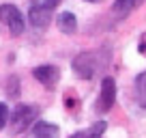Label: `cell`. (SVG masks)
I'll return each mask as SVG.
<instances>
[{"mask_svg":"<svg viewBox=\"0 0 146 138\" xmlns=\"http://www.w3.org/2000/svg\"><path fill=\"white\" fill-rule=\"evenodd\" d=\"M108 63H110V54L105 50H88V52H82V54L75 56L71 67H73V71H75V76L88 80V78H92L97 71L108 67Z\"/></svg>","mask_w":146,"mask_h":138,"instance_id":"6da1fadb","label":"cell"},{"mask_svg":"<svg viewBox=\"0 0 146 138\" xmlns=\"http://www.w3.org/2000/svg\"><path fill=\"white\" fill-rule=\"evenodd\" d=\"M39 119V108L32 104H17L11 112V121H9V129L11 134H22L30 127L35 121Z\"/></svg>","mask_w":146,"mask_h":138,"instance_id":"7a4b0ae2","label":"cell"},{"mask_svg":"<svg viewBox=\"0 0 146 138\" xmlns=\"http://www.w3.org/2000/svg\"><path fill=\"white\" fill-rule=\"evenodd\" d=\"M60 0H32L30 11H28V22L35 28H45L52 19V13L58 7Z\"/></svg>","mask_w":146,"mask_h":138,"instance_id":"3957f363","label":"cell"},{"mask_svg":"<svg viewBox=\"0 0 146 138\" xmlns=\"http://www.w3.org/2000/svg\"><path fill=\"white\" fill-rule=\"evenodd\" d=\"M0 22L5 24L11 30L13 37L22 35L24 28H26V22H24V15L19 13V9L15 5H0Z\"/></svg>","mask_w":146,"mask_h":138,"instance_id":"277c9868","label":"cell"},{"mask_svg":"<svg viewBox=\"0 0 146 138\" xmlns=\"http://www.w3.org/2000/svg\"><path fill=\"white\" fill-rule=\"evenodd\" d=\"M32 76H35L45 88L52 91L60 80V69L56 67V65H39V67L32 69Z\"/></svg>","mask_w":146,"mask_h":138,"instance_id":"5b68a950","label":"cell"},{"mask_svg":"<svg viewBox=\"0 0 146 138\" xmlns=\"http://www.w3.org/2000/svg\"><path fill=\"white\" fill-rule=\"evenodd\" d=\"M116 99V82L112 76H105L103 82H101V93H99V106H97V110L99 112H108L110 108H112V104H114Z\"/></svg>","mask_w":146,"mask_h":138,"instance_id":"8992f818","label":"cell"},{"mask_svg":"<svg viewBox=\"0 0 146 138\" xmlns=\"http://www.w3.org/2000/svg\"><path fill=\"white\" fill-rule=\"evenodd\" d=\"M56 26L62 35H73V32L78 30V19L71 11H62V13L56 15Z\"/></svg>","mask_w":146,"mask_h":138,"instance_id":"52a82bcc","label":"cell"},{"mask_svg":"<svg viewBox=\"0 0 146 138\" xmlns=\"http://www.w3.org/2000/svg\"><path fill=\"white\" fill-rule=\"evenodd\" d=\"M58 125H52L47 121H39V123L32 127L30 138H58Z\"/></svg>","mask_w":146,"mask_h":138,"instance_id":"ba28073f","label":"cell"},{"mask_svg":"<svg viewBox=\"0 0 146 138\" xmlns=\"http://www.w3.org/2000/svg\"><path fill=\"white\" fill-rule=\"evenodd\" d=\"M135 93H137L140 106L146 110V71H142V74L135 78Z\"/></svg>","mask_w":146,"mask_h":138,"instance_id":"9c48e42d","label":"cell"},{"mask_svg":"<svg viewBox=\"0 0 146 138\" xmlns=\"http://www.w3.org/2000/svg\"><path fill=\"white\" fill-rule=\"evenodd\" d=\"M142 2H144V0H116V2H114V11L120 13V15H127L129 11L137 9Z\"/></svg>","mask_w":146,"mask_h":138,"instance_id":"30bf717a","label":"cell"},{"mask_svg":"<svg viewBox=\"0 0 146 138\" xmlns=\"http://www.w3.org/2000/svg\"><path fill=\"white\" fill-rule=\"evenodd\" d=\"M7 121H9V106L0 101V129L7 125Z\"/></svg>","mask_w":146,"mask_h":138,"instance_id":"8fae6325","label":"cell"},{"mask_svg":"<svg viewBox=\"0 0 146 138\" xmlns=\"http://www.w3.org/2000/svg\"><path fill=\"white\" fill-rule=\"evenodd\" d=\"M9 95H17V78H11L9 80Z\"/></svg>","mask_w":146,"mask_h":138,"instance_id":"7c38bea8","label":"cell"},{"mask_svg":"<svg viewBox=\"0 0 146 138\" xmlns=\"http://www.w3.org/2000/svg\"><path fill=\"white\" fill-rule=\"evenodd\" d=\"M140 52H142V56H146V32H144V37H142V41H140Z\"/></svg>","mask_w":146,"mask_h":138,"instance_id":"4fadbf2b","label":"cell"},{"mask_svg":"<svg viewBox=\"0 0 146 138\" xmlns=\"http://www.w3.org/2000/svg\"><path fill=\"white\" fill-rule=\"evenodd\" d=\"M86 2H99V0H86Z\"/></svg>","mask_w":146,"mask_h":138,"instance_id":"5bb4252c","label":"cell"},{"mask_svg":"<svg viewBox=\"0 0 146 138\" xmlns=\"http://www.w3.org/2000/svg\"><path fill=\"white\" fill-rule=\"evenodd\" d=\"M71 138H75V134H73V136H71Z\"/></svg>","mask_w":146,"mask_h":138,"instance_id":"9a60e30c","label":"cell"}]
</instances>
